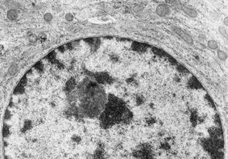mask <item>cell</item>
I'll list each match as a JSON object with an SVG mask.
<instances>
[{"instance_id": "obj_1", "label": "cell", "mask_w": 228, "mask_h": 159, "mask_svg": "<svg viewBox=\"0 0 228 159\" xmlns=\"http://www.w3.org/2000/svg\"><path fill=\"white\" fill-rule=\"evenodd\" d=\"M172 30H173L174 33H176L177 35L180 37L182 40H184L187 44L190 45H192L194 44V40L192 39V38L191 37V36L189 34L185 32L184 30H182V29L179 27H174L172 28Z\"/></svg>"}, {"instance_id": "obj_2", "label": "cell", "mask_w": 228, "mask_h": 159, "mask_svg": "<svg viewBox=\"0 0 228 159\" xmlns=\"http://www.w3.org/2000/svg\"><path fill=\"white\" fill-rule=\"evenodd\" d=\"M156 13L161 17H165V16L168 15L171 13V9L168 5L165 4L159 5L156 7Z\"/></svg>"}, {"instance_id": "obj_3", "label": "cell", "mask_w": 228, "mask_h": 159, "mask_svg": "<svg viewBox=\"0 0 228 159\" xmlns=\"http://www.w3.org/2000/svg\"><path fill=\"white\" fill-rule=\"evenodd\" d=\"M179 8H181L183 10V11L187 15L190 16V17H196L198 16V12L194 9L191 8V7H186V6H184L183 5L180 4Z\"/></svg>"}, {"instance_id": "obj_4", "label": "cell", "mask_w": 228, "mask_h": 159, "mask_svg": "<svg viewBox=\"0 0 228 159\" xmlns=\"http://www.w3.org/2000/svg\"><path fill=\"white\" fill-rule=\"evenodd\" d=\"M7 17L10 20H15L17 17V12L15 9H10L7 12Z\"/></svg>"}, {"instance_id": "obj_5", "label": "cell", "mask_w": 228, "mask_h": 159, "mask_svg": "<svg viewBox=\"0 0 228 159\" xmlns=\"http://www.w3.org/2000/svg\"><path fill=\"white\" fill-rule=\"evenodd\" d=\"M217 55H218V57L221 60H223V61H225L227 58V53H225V52L221 50H218L217 51Z\"/></svg>"}, {"instance_id": "obj_6", "label": "cell", "mask_w": 228, "mask_h": 159, "mask_svg": "<svg viewBox=\"0 0 228 159\" xmlns=\"http://www.w3.org/2000/svg\"><path fill=\"white\" fill-rule=\"evenodd\" d=\"M208 46L209 49H212V50H216L218 48V44L215 40H210L208 41Z\"/></svg>"}, {"instance_id": "obj_7", "label": "cell", "mask_w": 228, "mask_h": 159, "mask_svg": "<svg viewBox=\"0 0 228 159\" xmlns=\"http://www.w3.org/2000/svg\"><path fill=\"white\" fill-rule=\"evenodd\" d=\"M17 69H18V68H17V64H12L9 69V74L10 75L15 74L16 72H17Z\"/></svg>"}, {"instance_id": "obj_8", "label": "cell", "mask_w": 228, "mask_h": 159, "mask_svg": "<svg viewBox=\"0 0 228 159\" xmlns=\"http://www.w3.org/2000/svg\"><path fill=\"white\" fill-rule=\"evenodd\" d=\"M218 30H219V33H220L221 36L224 37V38H226V39L227 38V31L224 27H220Z\"/></svg>"}, {"instance_id": "obj_9", "label": "cell", "mask_w": 228, "mask_h": 159, "mask_svg": "<svg viewBox=\"0 0 228 159\" xmlns=\"http://www.w3.org/2000/svg\"><path fill=\"white\" fill-rule=\"evenodd\" d=\"M52 19V15L51 13H45V15H44V20L46 22H50L51 21Z\"/></svg>"}, {"instance_id": "obj_10", "label": "cell", "mask_w": 228, "mask_h": 159, "mask_svg": "<svg viewBox=\"0 0 228 159\" xmlns=\"http://www.w3.org/2000/svg\"><path fill=\"white\" fill-rule=\"evenodd\" d=\"M73 15L71 14V13H67L66 15V19L68 21H71L73 19Z\"/></svg>"}, {"instance_id": "obj_11", "label": "cell", "mask_w": 228, "mask_h": 159, "mask_svg": "<svg viewBox=\"0 0 228 159\" xmlns=\"http://www.w3.org/2000/svg\"><path fill=\"white\" fill-rule=\"evenodd\" d=\"M37 39V36L34 35V34H31V35H30V37H29V40H30L31 43H34V42H36Z\"/></svg>"}, {"instance_id": "obj_12", "label": "cell", "mask_w": 228, "mask_h": 159, "mask_svg": "<svg viewBox=\"0 0 228 159\" xmlns=\"http://www.w3.org/2000/svg\"><path fill=\"white\" fill-rule=\"evenodd\" d=\"M211 17H213L214 19H215L216 20V17H219V16H218V15H217L216 13H211Z\"/></svg>"}, {"instance_id": "obj_13", "label": "cell", "mask_w": 228, "mask_h": 159, "mask_svg": "<svg viewBox=\"0 0 228 159\" xmlns=\"http://www.w3.org/2000/svg\"><path fill=\"white\" fill-rule=\"evenodd\" d=\"M227 19H228V18L227 17H225V19H224V25H225V26H227Z\"/></svg>"}]
</instances>
